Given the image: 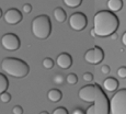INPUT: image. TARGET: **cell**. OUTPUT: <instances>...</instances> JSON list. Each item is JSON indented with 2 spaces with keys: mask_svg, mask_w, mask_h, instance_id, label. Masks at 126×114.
Listing matches in <instances>:
<instances>
[{
  "mask_svg": "<svg viewBox=\"0 0 126 114\" xmlns=\"http://www.w3.org/2000/svg\"><path fill=\"white\" fill-rule=\"evenodd\" d=\"M78 96L81 101L93 103L86 111V114H111L110 101L98 83L87 84L79 89Z\"/></svg>",
  "mask_w": 126,
  "mask_h": 114,
  "instance_id": "cell-1",
  "label": "cell"
},
{
  "mask_svg": "<svg viewBox=\"0 0 126 114\" xmlns=\"http://www.w3.org/2000/svg\"><path fill=\"white\" fill-rule=\"evenodd\" d=\"M120 20L114 12L101 10L93 18V30L99 37H109L117 31Z\"/></svg>",
  "mask_w": 126,
  "mask_h": 114,
  "instance_id": "cell-2",
  "label": "cell"
},
{
  "mask_svg": "<svg viewBox=\"0 0 126 114\" xmlns=\"http://www.w3.org/2000/svg\"><path fill=\"white\" fill-rule=\"evenodd\" d=\"M1 70L14 78H24L30 72V66L16 57H6L1 62Z\"/></svg>",
  "mask_w": 126,
  "mask_h": 114,
  "instance_id": "cell-3",
  "label": "cell"
},
{
  "mask_svg": "<svg viewBox=\"0 0 126 114\" xmlns=\"http://www.w3.org/2000/svg\"><path fill=\"white\" fill-rule=\"evenodd\" d=\"M31 31L37 40H46L52 33V22L48 16L41 14L33 19Z\"/></svg>",
  "mask_w": 126,
  "mask_h": 114,
  "instance_id": "cell-4",
  "label": "cell"
},
{
  "mask_svg": "<svg viewBox=\"0 0 126 114\" xmlns=\"http://www.w3.org/2000/svg\"><path fill=\"white\" fill-rule=\"evenodd\" d=\"M110 112L111 114H126V88L113 94L110 100Z\"/></svg>",
  "mask_w": 126,
  "mask_h": 114,
  "instance_id": "cell-5",
  "label": "cell"
},
{
  "mask_svg": "<svg viewBox=\"0 0 126 114\" xmlns=\"http://www.w3.org/2000/svg\"><path fill=\"white\" fill-rule=\"evenodd\" d=\"M1 46L9 52H16L20 48L21 41L18 35L13 33H7L1 37Z\"/></svg>",
  "mask_w": 126,
  "mask_h": 114,
  "instance_id": "cell-6",
  "label": "cell"
},
{
  "mask_svg": "<svg viewBox=\"0 0 126 114\" xmlns=\"http://www.w3.org/2000/svg\"><path fill=\"white\" fill-rule=\"evenodd\" d=\"M88 24L87 16L82 12H75L69 18V25L74 31H83Z\"/></svg>",
  "mask_w": 126,
  "mask_h": 114,
  "instance_id": "cell-7",
  "label": "cell"
},
{
  "mask_svg": "<svg viewBox=\"0 0 126 114\" xmlns=\"http://www.w3.org/2000/svg\"><path fill=\"white\" fill-rule=\"evenodd\" d=\"M104 59V52L100 46H94L87 50L84 54V60L89 64L98 65Z\"/></svg>",
  "mask_w": 126,
  "mask_h": 114,
  "instance_id": "cell-8",
  "label": "cell"
},
{
  "mask_svg": "<svg viewBox=\"0 0 126 114\" xmlns=\"http://www.w3.org/2000/svg\"><path fill=\"white\" fill-rule=\"evenodd\" d=\"M4 21L10 25H16V24L20 23L22 21V13L20 12V10L16 8H11L9 10H7L3 14Z\"/></svg>",
  "mask_w": 126,
  "mask_h": 114,
  "instance_id": "cell-9",
  "label": "cell"
},
{
  "mask_svg": "<svg viewBox=\"0 0 126 114\" xmlns=\"http://www.w3.org/2000/svg\"><path fill=\"white\" fill-rule=\"evenodd\" d=\"M56 64L62 69H68L72 65V57L68 53H62L56 58Z\"/></svg>",
  "mask_w": 126,
  "mask_h": 114,
  "instance_id": "cell-10",
  "label": "cell"
},
{
  "mask_svg": "<svg viewBox=\"0 0 126 114\" xmlns=\"http://www.w3.org/2000/svg\"><path fill=\"white\" fill-rule=\"evenodd\" d=\"M103 87L108 92H114L118 88V81L114 77H108L103 81Z\"/></svg>",
  "mask_w": 126,
  "mask_h": 114,
  "instance_id": "cell-11",
  "label": "cell"
},
{
  "mask_svg": "<svg viewBox=\"0 0 126 114\" xmlns=\"http://www.w3.org/2000/svg\"><path fill=\"white\" fill-rule=\"evenodd\" d=\"M123 8V0H108V9L111 12L121 11Z\"/></svg>",
  "mask_w": 126,
  "mask_h": 114,
  "instance_id": "cell-12",
  "label": "cell"
},
{
  "mask_svg": "<svg viewBox=\"0 0 126 114\" xmlns=\"http://www.w3.org/2000/svg\"><path fill=\"white\" fill-rule=\"evenodd\" d=\"M53 16H54L55 20L57 21V22H65L67 19V13L66 11L64 10L63 8H60V7H57V8L54 9V11H53Z\"/></svg>",
  "mask_w": 126,
  "mask_h": 114,
  "instance_id": "cell-13",
  "label": "cell"
},
{
  "mask_svg": "<svg viewBox=\"0 0 126 114\" xmlns=\"http://www.w3.org/2000/svg\"><path fill=\"white\" fill-rule=\"evenodd\" d=\"M47 98L49 101H52V102H59L60 100H62L63 98V93L62 91L59 90V89H50L49 91H48L47 93Z\"/></svg>",
  "mask_w": 126,
  "mask_h": 114,
  "instance_id": "cell-14",
  "label": "cell"
},
{
  "mask_svg": "<svg viewBox=\"0 0 126 114\" xmlns=\"http://www.w3.org/2000/svg\"><path fill=\"white\" fill-rule=\"evenodd\" d=\"M8 87H9V80L6 77V75H3L1 72V74H0V92H1V93L7 92Z\"/></svg>",
  "mask_w": 126,
  "mask_h": 114,
  "instance_id": "cell-15",
  "label": "cell"
},
{
  "mask_svg": "<svg viewBox=\"0 0 126 114\" xmlns=\"http://www.w3.org/2000/svg\"><path fill=\"white\" fill-rule=\"evenodd\" d=\"M63 1L69 8H77L82 3V0H63Z\"/></svg>",
  "mask_w": 126,
  "mask_h": 114,
  "instance_id": "cell-16",
  "label": "cell"
},
{
  "mask_svg": "<svg viewBox=\"0 0 126 114\" xmlns=\"http://www.w3.org/2000/svg\"><path fill=\"white\" fill-rule=\"evenodd\" d=\"M66 81H67V83H69V84H71V86H74V84H76L77 82H78V77H77L76 74L71 72V74L67 75Z\"/></svg>",
  "mask_w": 126,
  "mask_h": 114,
  "instance_id": "cell-17",
  "label": "cell"
},
{
  "mask_svg": "<svg viewBox=\"0 0 126 114\" xmlns=\"http://www.w3.org/2000/svg\"><path fill=\"white\" fill-rule=\"evenodd\" d=\"M42 65H43V67H44L45 69H52L53 67H54V60H53L52 58H49V57H46V58L43 59Z\"/></svg>",
  "mask_w": 126,
  "mask_h": 114,
  "instance_id": "cell-18",
  "label": "cell"
},
{
  "mask_svg": "<svg viewBox=\"0 0 126 114\" xmlns=\"http://www.w3.org/2000/svg\"><path fill=\"white\" fill-rule=\"evenodd\" d=\"M0 100L2 103H8L9 101H11V94L9 92H3L0 96Z\"/></svg>",
  "mask_w": 126,
  "mask_h": 114,
  "instance_id": "cell-19",
  "label": "cell"
},
{
  "mask_svg": "<svg viewBox=\"0 0 126 114\" xmlns=\"http://www.w3.org/2000/svg\"><path fill=\"white\" fill-rule=\"evenodd\" d=\"M53 80H54V82H55L56 84H63V83H64V81L66 80V78H65L63 75L57 74L56 76L54 77V79H53Z\"/></svg>",
  "mask_w": 126,
  "mask_h": 114,
  "instance_id": "cell-20",
  "label": "cell"
},
{
  "mask_svg": "<svg viewBox=\"0 0 126 114\" xmlns=\"http://www.w3.org/2000/svg\"><path fill=\"white\" fill-rule=\"evenodd\" d=\"M117 76L122 79L126 78V67L125 66H122L117 69Z\"/></svg>",
  "mask_w": 126,
  "mask_h": 114,
  "instance_id": "cell-21",
  "label": "cell"
},
{
  "mask_svg": "<svg viewBox=\"0 0 126 114\" xmlns=\"http://www.w3.org/2000/svg\"><path fill=\"white\" fill-rule=\"evenodd\" d=\"M53 114H69V113H68V110H67L66 108H64V106H59V108L55 109Z\"/></svg>",
  "mask_w": 126,
  "mask_h": 114,
  "instance_id": "cell-22",
  "label": "cell"
},
{
  "mask_svg": "<svg viewBox=\"0 0 126 114\" xmlns=\"http://www.w3.org/2000/svg\"><path fill=\"white\" fill-rule=\"evenodd\" d=\"M12 113L13 114H22L23 113V109L21 105H14L12 108Z\"/></svg>",
  "mask_w": 126,
  "mask_h": 114,
  "instance_id": "cell-23",
  "label": "cell"
},
{
  "mask_svg": "<svg viewBox=\"0 0 126 114\" xmlns=\"http://www.w3.org/2000/svg\"><path fill=\"white\" fill-rule=\"evenodd\" d=\"M22 11L24 12V13H31V11H32V6H31L30 3H25L23 4L22 7Z\"/></svg>",
  "mask_w": 126,
  "mask_h": 114,
  "instance_id": "cell-24",
  "label": "cell"
},
{
  "mask_svg": "<svg viewBox=\"0 0 126 114\" xmlns=\"http://www.w3.org/2000/svg\"><path fill=\"white\" fill-rule=\"evenodd\" d=\"M92 79H93V75L91 74V72H84L83 74V80L87 82H90L92 81Z\"/></svg>",
  "mask_w": 126,
  "mask_h": 114,
  "instance_id": "cell-25",
  "label": "cell"
},
{
  "mask_svg": "<svg viewBox=\"0 0 126 114\" xmlns=\"http://www.w3.org/2000/svg\"><path fill=\"white\" fill-rule=\"evenodd\" d=\"M110 71H111L110 66H108V65H103V66H101V72H102L103 75H109Z\"/></svg>",
  "mask_w": 126,
  "mask_h": 114,
  "instance_id": "cell-26",
  "label": "cell"
},
{
  "mask_svg": "<svg viewBox=\"0 0 126 114\" xmlns=\"http://www.w3.org/2000/svg\"><path fill=\"white\" fill-rule=\"evenodd\" d=\"M72 114H86V112H84L82 109L77 108V109H75V110L72 111Z\"/></svg>",
  "mask_w": 126,
  "mask_h": 114,
  "instance_id": "cell-27",
  "label": "cell"
},
{
  "mask_svg": "<svg viewBox=\"0 0 126 114\" xmlns=\"http://www.w3.org/2000/svg\"><path fill=\"white\" fill-rule=\"evenodd\" d=\"M122 44L126 47V31L124 32V34L122 35Z\"/></svg>",
  "mask_w": 126,
  "mask_h": 114,
  "instance_id": "cell-28",
  "label": "cell"
},
{
  "mask_svg": "<svg viewBox=\"0 0 126 114\" xmlns=\"http://www.w3.org/2000/svg\"><path fill=\"white\" fill-rule=\"evenodd\" d=\"M111 38H112V40H116V38H117V34H116V33L112 34V35H111Z\"/></svg>",
  "mask_w": 126,
  "mask_h": 114,
  "instance_id": "cell-29",
  "label": "cell"
},
{
  "mask_svg": "<svg viewBox=\"0 0 126 114\" xmlns=\"http://www.w3.org/2000/svg\"><path fill=\"white\" fill-rule=\"evenodd\" d=\"M90 33H91V36H93V37H94V36H96V34H95V32H94L93 29H92V30L90 31Z\"/></svg>",
  "mask_w": 126,
  "mask_h": 114,
  "instance_id": "cell-30",
  "label": "cell"
},
{
  "mask_svg": "<svg viewBox=\"0 0 126 114\" xmlns=\"http://www.w3.org/2000/svg\"><path fill=\"white\" fill-rule=\"evenodd\" d=\"M40 114H49V113H48L47 111H42V112H41Z\"/></svg>",
  "mask_w": 126,
  "mask_h": 114,
  "instance_id": "cell-31",
  "label": "cell"
}]
</instances>
